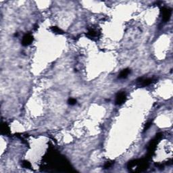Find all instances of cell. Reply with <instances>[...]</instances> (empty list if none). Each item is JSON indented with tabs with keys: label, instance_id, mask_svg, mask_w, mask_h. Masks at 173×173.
<instances>
[{
	"label": "cell",
	"instance_id": "1",
	"mask_svg": "<svg viewBox=\"0 0 173 173\" xmlns=\"http://www.w3.org/2000/svg\"><path fill=\"white\" fill-rule=\"evenodd\" d=\"M161 13L162 14V19L164 22H168L170 18L172 11L170 8H167L166 7H163L161 9Z\"/></svg>",
	"mask_w": 173,
	"mask_h": 173
},
{
	"label": "cell",
	"instance_id": "2",
	"mask_svg": "<svg viewBox=\"0 0 173 173\" xmlns=\"http://www.w3.org/2000/svg\"><path fill=\"white\" fill-rule=\"evenodd\" d=\"M126 99V95L124 92H120L116 97V104L122 105L125 102Z\"/></svg>",
	"mask_w": 173,
	"mask_h": 173
},
{
	"label": "cell",
	"instance_id": "3",
	"mask_svg": "<svg viewBox=\"0 0 173 173\" xmlns=\"http://www.w3.org/2000/svg\"><path fill=\"white\" fill-rule=\"evenodd\" d=\"M33 41V37L30 34H26L22 39V44L24 46H27L31 44Z\"/></svg>",
	"mask_w": 173,
	"mask_h": 173
},
{
	"label": "cell",
	"instance_id": "4",
	"mask_svg": "<svg viewBox=\"0 0 173 173\" xmlns=\"http://www.w3.org/2000/svg\"><path fill=\"white\" fill-rule=\"evenodd\" d=\"M154 81L153 79H144L143 77L138 79L137 82L141 83V85L142 86H147V85H150Z\"/></svg>",
	"mask_w": 173,
	"mask_h": 173
},
{
	"label": "cell",
	"instance_id": "5",
	"mask_svg": "<svg viewBox=\"0 0 173 173\" xmlns=\"http://www.w3.org/2000/svg\"><path fill=\"white\" fill-rule=\"evenodd\" d=\"M1 134L5 135H8L10 134V129L8 125V124L6 122H2L1 124Z\"/></svg>",
	"mask_w": 173,
	"mask_h": 173
},
{
	"label": "cell",
	"instance_id": "6",
	"mask_svg": "<svg viewBox=\"0 0 173 173\" xmlns=\"http://www.w3.org/2000/svg\"><path fill=\"white\" fill-rule=\"evenodd\" d=\"M130 72H131V70L129 69H124L123 70H122L120 73L118 78L119 79H126V77H128V75H129Z\"/></svg>",
	"mask_w": 173,
	"mask_h": 173
},
{
	"label": "cell",
	"instance_id": "7",
	"mask_svg": "<svg viewBox=\"0 0 173 173\" xmlns=\"http://www.w3.org/2000/svg\"><path fill=\"white\" fill-rule=\"evenodd\" d=\"M51 28H52L53 32L55 33V34H58V35H62V34H64L63 30L60 29V28H58V27H52Z\"/></svg>",
	"mask_w": 173,
	"mask_h": 173
},
{
	"label": "cell",
	"instance_id": "8",
	"mask_svg": "<svg viewBox=\"0 0 173 173\" xmlns=\"http://www.w3.org/2000/svg\"><path fill=\"white\" fill-rule=\"evenodd\" d=\"M22 167L25 168H30L31 167V164L28 161H27V160H24L22 163Z\"/></svg>",
	"mask_w": 173,
	"mask_h": 173
},
{
	"label": "cell",
	"instance_id": "9",
	"mask_svg": "<svg viewBox=\"0 0 173 173\" xmlns=\"http://www.w3.org/2000/svg\"><path fill=\"white\" fill-rule=\"evenodd\" d=\"M88 35L90 36L91 37H96L97 36V31L95 30H94V29H90V30H89Z\"/></svg>",
	"mask_w": 173,
	"mask_h": 173
},
{
	"label": "cell",
	"instance_id": "10",
	"mask_svg": "<svg viewBox=\"0 0 173 173\" xmlns=\"http://www.w3.org/2000/svg\"><path fill=\"white\" fill-rule=\"evenodd\" d=\"M68 104L70 105H71V106H73V105L76 104V103H77V100L75 99H74V98H70V99H68Z\"/></svg>",
	"mask_w": 173,
	"mask_h": 173
},
{
	"label": "cell",
	"instance_id": "11",
	"mask_svg": "<svg viewBox=\"0 0 173 173\" xmlns=\"http://www.w3.org/2000/svg\"><path fill=\"white\" fill-rule=\"evenodd\" d=\"M151 122H147V123L146 124V126H145V128H144V132H146V131H147V129L151 126Z\"/></svg>",
	"mask_w": 173,
	"mask_h": 173
},
{
	"label": "cell",
	"instance_id": "12",
	"mask_svg": "<svg viewBox=\"0 0 173 173\" xmlns=\"http://www.w3.org/2000/svg\"><path fill=\"white\" fill-rule=\"evenodd\" d=\"M111 166H112V163L110 162H106V164L104 165V168H110Z\"/></svg>",
	"mask_w": 173,
	"mask_h": 173
}]
</instances>
